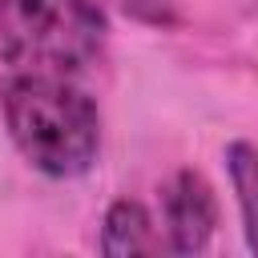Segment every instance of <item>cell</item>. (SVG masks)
Masks as SVG:
<instances>
[{"label":"cell","instance_id":"cell-5","mask_svg":"<svg viewBox=\"0 0 258 258\" xmlns=\"http://www.w3.org/2000/svg\"><path fill=\"white\" fill-rule=\"evenodd\" d=\"M226 173H230L234 202L242 214L246 246L258 254V145L254 141H230L226 145Z\"/></svg>","mask_w":258,"mask_h":258},{"label":"cell","instance_id":"cell-3","mask_svg":"<svg viewBox=\"0 0 258 258\" xmlns=\"http://www.w3.org/2000/svg\"><path fill=\"white\" fill-rule=\"evenodd\" d=\"M161 246L169 254H202L218 234V194L198 169H177L161 185Z\"/></svg>","mask_w":258,"mask_h":258},{"label":"cell","instance_id":"cell-6","mask_svg":"<svg viewBox=\"0 0 258 258\" xmlns=\"http://www.w3.org/2000/svg\"><path fill=\"white\" fill-rule=\"evenodd\" d=\"M125 16L141 20V24H153V28H173L181 24V12L173 0H113Z\"/></svg>","mask_w":258,"mask_h":258},{"label":"cell","instance_id":"cell-2","mask_svg":"<svg viewBox=\"0 0 258 258\" xmlns=\"http://www.w3.org/2000/svg\"><path fill=\"white\" fill-rule=\"evenodd\" d=\"M109 16L97 0H0V69L77 77L105 56Z\"/></svg>","mask_w":258,"mask_h":258},{"label":"cell","instance_id":"cell-4","mask_svg":"<svg viewBox=\"0 0 258 258\" xmlns=\"http://www.w3.org/2000/svg\"><path fill=\"white\" fill-rule=\"evenodd\" d=\"M97 246L109 258H133V254H157V250H165L153 214L141 202H133V198H117L105 210Z\"/></svg>","mask_w":258,"mask_h":258},{"label":"cell","instance_id":"cell-1","mask_svg":"<svg viewBox=\"0 0 258 258\" xmlns=\"http://www.w3.org/2000/svg\"><path fill=\"white\" fill-rule=\"evenodd\" d=\"M0 117L20 157L52 181L85 177L101 157V109L73 77L8 73Z\"/></svg>","mask_w":258,"mask_h":258}]
</instances>
